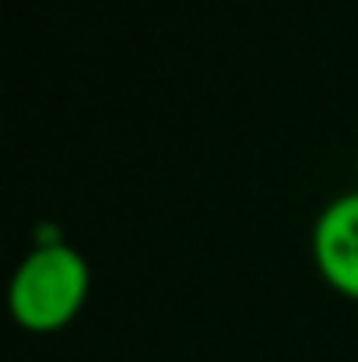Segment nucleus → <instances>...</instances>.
<instances>
[{"label": "nucleus", "instance_id": "obj_1", "mask_svg": "<svg viewBox=\"0 0 358 362\" xmlns=\"http://www.w3.org/2000/svg\"><path fill=\"white\" fill-rule=\"evenodd\" d=\"M88 288H92V271L74 246L67 243L32 246L11 274L7 306L21 331L53 334L64 331L81 313Z\"/></svg>", "mask_w": 358, "mask_h": 362}, {"label": "nucleus", "instance_id": "obj_2", "mask_svg": "<svg viewBox=\"0 0 358 362\" xmlns=\"http://www.w3.org/2000/svg\"><path fill=\"white\" fill-rule=\"evenodd\" d=\"M313 260L323 281L358 303V190L334 197L313 226Z\"/></svg>", "mask_w": 358, "mask_h": 362}, {"label": "nucleus", "instance_id": "obj_3", "mask_svg": "<svg viewBox=\"0 0 358 362\" xmlns=\"http://www.w3.org/2000/svg\"><path fill=\"white\" fill-rule=\"evenodd\" d=\"M355 173H358V158H355Z\"/></svg>", "mask_w": 358, "mask_h": 362}]
</instances>
